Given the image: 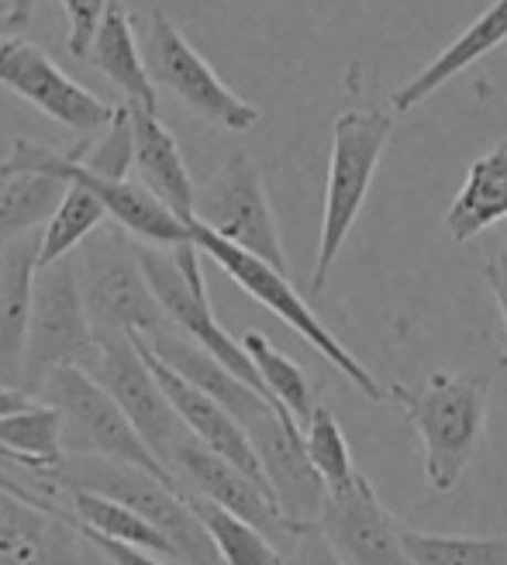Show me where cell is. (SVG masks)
<instances>
[{"label":"cell","instance_id":"1","mask_svg":"<svg viewBox=\"0 0 507 565\" xmlns=\"http://www.w3.org/2000/svg\"><path fill=\"white\" fill-rule=\"evenodd\" d=\"M401 404L421 441V469L435 493H453L487 441L490 380L480 373L435 370L425 380L393 383L387 390Z\"/></svg>","mask_w":507,"mask_h":565},{"label":"cell","instance_id":"2","mask_svg":"<svg viewBox=\"0 0 507 565\" xmlns=\"http://www.w3.org/2000/svg\"><path fill=\"white\" fill-rule=\"evenodd\" d=\"M393 121L398 118L390 110H346L331 125V159L325 183L321 238L311 269V294L325 290L338 256H342L352 224L362 214L366 196H370L373 177L393 135Z\"/></svg>","mask_w":507,"mask_h":565},{"label":"cell","instance_id":"3","mask_svg":"<svg viewBox=\"0 0 507 565\" xmlns=\"http://www.w3.org/2000/svg\"><path fill=\"white\" fill-rule=\"evenodd\" d=\"M49 476L66 490L97 493L115 503H125L142 521H149L162 539L173 545L180 565H224L211 534L190 511V500L183 490L166 487L162 479L122 466L110 459H91V456H66L63 466L49 469Z\"/></svg>","mask_w":507,"mask_h":565},{"label":"cell","instance_id":"4","mask_svg":"<svg viewBox=\"0 0 507 565\" xmlns=\"http://www.w3.org/2000/svg\"><path fill=\"white\" fill-rule=\"evenodd\" d=\"M190 242L197 245V252L201 256H208L224 276H229L239 290H245L252 300H260L273 318L284 321L297 338H304L307 345H311L321 359H328L338 373H342L366 401H387V390L377 383V376L366 370V365L338 342V338L318 321V315L311 310V303H307L297 290H294V282L287 273H279L273 266H266L263 259L256 256H249V252L229 245V242H221L218 235H211L204 224H190Z\"/></svg>","mask_w":507,"mask_h":565},{"label":"cell","instance_id":"5","mask_svg":"<svg viewBox=\"0 0 507 565\" xmlns=\"http://www.w3.org/2000/svg\"><path fill=\"white\" fill-rule=\"evenodd\" d=\"M135 256L142 263V273L162 307V315L169 318V324H173L180 334H187L197 349H204L211 359H218L232 376H239L252 390H260L263 397H270L260 373H256V365H252V359L242 349V338H232L214 318L197 245L187 242V245L162 252L156 245L135 242Z\"/></svg>","mask_w":507,"mask_h":565},{"label":"cell","instance_id":"6","mask_svg":"<svg viewBox=\"0 0 507 565\" xmlns=\"http://www.w3.org/2000/svg\"><path fill=\"white\" fill-rule=\"evenodd\" d=\"M80 290L97 338H156L169 318L149 287L142 263L135 256V238L110 224L76 259Z\"/></svg>","mask_w":507,"mask_h":565},{"label":"cell","instance_id":"7","mask_svg":"<svg viewBox=\"0 0 507 565\" xmlns=\"http://www.w3.org/2000/svg\"><path fill=\"white\" fill-rule=\"evenodd\" d=\"M39 401L52 404L63 414L66 456H91V459H110L122 466H135V469L162 479L166 487L183 490L180 479L152 456V448L142 441V435L131 428V420L115 404V397H110L87 370L66 365V370H60L45 383Z\"/></svg>","mask_w":507,"mask_h":565},{"label":"cell","instance_id":"8","mask_svg":"<svg viewBox=\"0 0 507 565\" xmlns=\"http://www.w3.org/2000/svg\"><path fill=\"white\" fill-rule=\"evenodd\" d=\"M94 355L97 334L87 315V303H83L76 256H70L49 269H39L21 390L39 401V393L55 373L66 370V365L87 370Z\"/></svg>","mask_w":507,"mask_h":565},{"label":"cell","instance_id":"9","mask_svg":"<svg viewBox=\"0 0 507 565\" xmlns=\"http://www.w3.org/2000/svg\"><path fill=\"white\" fill-rule=\"evenodd\" d=\"M0 169H18V173H49V177H60L70 186L91 190L104 204L107 217H115L118 228H125L131 238H142L146 245L177 248V245L190 242L187 224L169 214L142 183L110 180V177L94 173V169L83 166L80 146L52 149V146H42V141H32V138H14L11 152L4 162H0Z\"/></svg>","mask_w":507,"mask_h":565},{"label":"cell","instance_id":"10","mask_svg":"<svg viewBox=\"0 0 507 565\" xmlns=\"http://www.w3.org/2000/svg\"><path fill=\"white\" fill-rule=\"evenodd\" d=\"M146 70L156 87H166L177 100H183L197 118L221 131H252L263 121V110L239 97L224 83L201 52L190 45L166 11L149 14V28L142 35Z\"/></svg>","mask_w":507,"mask_h":565},{"label":"cell","instance_id":"11","mask_svg":"<svg viewBox=\"0 0 507 565\" xmlns=\"http://www.w3.org/2000/svg\"><path fill=\"white\" fill-rule=\"evenodd\" d=\"M197 224H204L211 235L263 259L266 266L287 273V252L270 193L256 162L242 149L224 159L204 190H197Z\"/></svg>","mask_w":507,"mask_h":565},{"label":"cell","instance_id":"12","mask_svg":"<svg viewBox=\"0 0 507 565\" xmlns=\"http://www.w3.org/2000/svg\"><path fill=\"white\" fill-rule=\"evenodd\" d=\"M87 373L115 397V404L131 420V428L142 435L152 456L169 469V459L177 456V448L187 445L193 435L187 431V424L156 383L135 342H128V338H97V355L91 359Z\"/></svg>","mask_w":507,"mask_h":565},{"label":"cell","instance_id":"13","mask_svg":"<svg viewBox=\"0 0 507 565\" xmlns=\"http://www.w3.org/2000/svg\"><path fill=\"white\" fill-rule=\"evenodd\" d=\"M0 87L42 110L49 121L83 138L97 131L104 135L118 115V107H110L97 94H91L42 45L28 39L0 42Z\"/></svg>","mask_w":507,"mask_h":565},{"label":"cell","instance_id":"14","mask_svg":"<svg viewBox=\"0 0 507 565\" xmlns=\"http://www.w3.org/2000/svg\"><path fill=\"white\" fill-rule=\"evenodd\" d=\"M0 565H115L63 507L0 487Z\"/></svg>","mask_w":507,"mask_h":565},{"label":"cell","instance_id":"15","mask_svg":"<svg viewBox=\"0 0 507 565\" xmlns=\"http://www.w3.org/2000/svg\"><path fill=\"white\" fill-rule=\"evenodd\" d=\"M169 469H173V476L180 479L187 493L204 497L224 507L229 514L249 521L256 531H263L279 552H284V545L291 548L297 534L307 531V527L304 531L294 527L284 518V511H279V503L263 487H256L242 469H235L229 459L214 456V451L204 448L197 438L177 448V456L169 459Z\"/></svg>","mask_w":507,"mask_h":565},{"label":"cell","instance_id":"16","mask_svg":"<svg viewBox=\"0 0 507 565\" xmlns=\"http://www.w3.org/2000/svg\"><path fill=\"white\" fill-rule=\"evenodd\" d=\"M401 524L404 521L387 511L366 472L346 493L328 497L318 521L346 565H414L401 542Z\"/></svg>","mask_w":507,"mask_h":565},{"label":"cell","instance_id":"17","mask_svg":"<svg viewBox=\"0 0 507 565\" xmlns=\"http://www.w3.org/2000/svg\"><path fill=\"white\" fill-rule=\"evenodd\" d=\"M135 349L142 352L146 365L152 370L156 383L162 386V393L169 397V404H173V411L180 414V420L187 424V431L201 441L204 448H211L214 456L221 459H229L235 469H242L252 483L263 487L270 497H273V487H270V479L263 472V462L256 456V448H252L249 435L242 431V424L224 411L218 401H211L204 390H197L190 380H183L177 370H169V365L152 352V345L146 342V338H131ZM276 500V497H273Z\"/></svg>","mask_w":507,"mask_h":565},{"label":"cell","instance_id":"18","mask_svg":"<svg viewBox=\"0 0 507 565\" xmlns=\"http://www.w3.org/2000/svg\"><path fill=\"white\" fill-rule=\"evenodd\" d=\"M42 232L0 245V383L21 390L28 324H32Z\"/></svg>","mask_w":507,"mask_h":565},{"label":"cell","instance_id":"19","mask_svg":"<svg viewBox=\"0 0 507 565\" xmlns=\"http://www.w3.org/2000/svg\"><path fill=\"white\" fill-rule=\"evenodd\" d=\"M128 118L135 138V166L142 173V186L190 228L197 221V186L190 180V169L180 156L173 131L162 125L159 115L142 107H128Z\"/></svg>","mask_w":507,"mask_h":565},{"label":"cell","instance_id":"20","mask_svg":"<svg viewBox=\"0 0 507 565\" xmlns=\"http://www.w3.org/2000/svg\"><path fill=\"white\" fill-rule=\"evenodd\" d=\"M504 42H507V0H497V4H490L460 39L448 42L432 63H425L408 83H401V87L390 94V115L398 118L414 110L418 104H425L448 79L466 73L473 63H480L484 55H490Z\"/></svg>","mask_w":507,"mask_h":565},{"label":"cell","instance_id":"21","mask_svg":"<svg viewBox=\"0 0 507 565\" xmlns=\"http://www.w3.org/2000/svg\"><path fill=\"white\" fill-rule=\"evenodd\" d=\"M504 217H507V138H500L490 152L469 162L466 180L456 193V201L448 204L442 224L448 242L466 245Z\"/></svg>","mask_w":507,"mask_h":565},{"label":"cell","instance_id":"22","mask_svg":"<svg viewBox=\"0 0 507 565\" xmlns=\"http://www.w3.org/2000/svg\"><path fill=\"white\" fill-rule=\"evenodd\" d=\"M91 66H97L115 87L125 94L128 107H142L159 115V94L156 83L146 70V55L135 42V28H131V14L125 4L110 0L107 4V18L101 24L97 45L91 52Z\"/></svg>","mask_w":507,"mask_h":565},{"label":"cell","instance_id":"23","mask_svg":"<svg viewBox=\"0 0 507 565\" xmlns=\"http://www.w3.org/2000/svg\"><path fill=\"white\" fill-rule=\"evenodd\" d=\"M66 490V487H63ZM63 507L76 518V524L83 531H94L107 542H118V545H128V548H138V552H149V555H159L166 562L180 565L173 545H169L162 534L142 521L135 511H128L125 503H115L107 497H97V493H80V490H66L63 493Z\"/></svg>","mask_w":507,"mask_h":565},{"label":"cell","instance_id":"24","mask_svg":"<svg viewBox=\"0 0 507 565\" xmlns=\"http://www.w3.org/2000/svg\"><path fill=\"white\" fill-rule=\"evenodd\" d=\"M70 183L49 173H18L0 169V242L42 232L66 201Z\"/></svg>","mask_w":507,"mask_h":565},{"label":"cell","instance_id":"25","mask_svg":"<svg viewBox=\"0 0 507 565\" xmlns=\"http://www.w3.org/2000/svg\"><path fill=\"white\" fill-rule=\"evenodd\" d=\"M242 349L245 355L252 359V365H256V373L266 386V393L273 397L276 407H284L297 424L300 431L311 424V417L318 414V393H315V383L307 380V373L300 370V365L279 352L266 334L260 331H245L242 334Z\"/></svg>","mask_w":507,"mask_h":565},{"label":"cell","instance_id":"26","mask_svg":"<svg viewBox=\"0 0 507 565\" xmlns=\"http://www.w3.org/2000/svg\"><path fill=\"white\" fill-rule=\"evenodd\" d=\"M0 445L28 469H55L66 459L63 414L45 401L0 420Z\"/></svg>","mask_w":507,"mask_h":565},{"label":"cell","instance_id":"27","mask_svg":"<svg viewBox=\"0 0 507 565\" xmlns=\"http://www.w3.org/2000/svg\"><path fill=\"white\" fill-rule=\"evenodd\" d=\"M190 500V511L197 514V521L204 524V531L211 534V542L221 555L224 565H284V552H279L263 531H256L249 521L229 514L224 507L204 500V497H193Z\"/></svg>","mask_w":507,"mask_h":565},{"label":"cell","instance_id":"28","mask_svg":"<svg viewBox=\"0 0 507 565\" xmlns=\"http://www.w3.org/2000/svg\"><path fill=\"white\" fill-rule=\"evenodd\" d=\"M401 542L414 565H507V534H432L401 524Z\"/></svg>","mask_w":507,"mask_h":565},{"label":"cell","instance_id":"29","mask_svg":"<svg viewBox=\"0 0 507 565\" xmlns=\"http://www.w3.org/2000/svg\"><path fill=\"white\" fill-rule=\"evenodd\" d=\"M107 211L91 190L83 186H70L66 201L60 204V211L52 214V221L42 228V256H39V269H49L55 263L70 259L76 245L87 242L101 224H104Z\"/></svg>","mask_w":507,"mask_h":565},{"label":"cell","instance_id":"30","mask_svg":"<svg viewBox=\"0 0 507 565\" xmlns=\"http://www.w3.org/2000/svg\"><path fill=\"white\" fill-rule=\"evenodd\" d=\"M304 448H307V459H311L315 472L321 476V483L331 493H346L349 487L359 483L362 469L352 459V448L346 441L342 424L335 420V414L321 404L318 414L311 417V424L304 428Z\"/></svg>","mask_w":507,"mask_h":565},{"label":"cell","instance_id":"31","mask_svg":"<svg viewBox=\"0 0 507 565\" xmlns=\"http://www.w3.org/2000/svg\"><path fill=\"white\" fill-rule=\"evenodd\" d=\"M63 14H66V49L76 60L91 63V52L97 45L101 24L107 18V4L104 0H63Z\"/></svg>","mask_w":507,"mask_h":565},{"label":"cell","instance_id":"32","mask_svg":"<svg viewBox=\"0 0 507 565\" xmlns=\"http://www.w3.org/2000/svg\"><path fill=\"white\" fill-rule=\"evenodd\" d=\"M287 565H346V562L331 548V542L321 534V527L315 524L294 539V545L287 548Z\"/></svg>","mask_w":507,"mask_h":565},{"label":"cell","instance_id":"33","mask_svg":"<svg viewBox=\"0 0 507 565\" xmlns=\"http://www.w3.org/2000/svg\"><path fill=\"white\" fill-rule=\"evenodd\" d=\"M484 279L497 300V315L504 324V349H500V365L507 370V242L494 252V256L484 263Z\"/></svg>","mask_w":507,"mask_h":565},{"label":"cell","instance_id":"34","mask_svg":"<svg viewBox=\"0 0 507 565\" xmlns=\"http://www.w3.org/2000/svg\"><path fill=\"white\" fill-rule=\"evenodd\" d=\"M39 4H32V0H0V42L8 39H21V32L28 28V21H32Z\"/></svg>","mask_w":507,"mask_h":565},{"label":"cell","instance_id":"35","mask_svg":"<svg viewBox=\"0 0 507 565\" xmlns=\"http://www.w3.org/2000/svg\"><path fill=\"white\" fill-rule=\"evenodd\" d=\"M87 534H91V542L115 565H173V562H166L159 555L138 552V548H128V545H118V542H107V539H101V534H94V531H87Z\"/></svg>","mask_w":507,"mask_h":565},{"label":"cell","instance_id":"36","mask_svg":"<svg viewBox=\"0 0 507 565\" xmlns=\"http://www.w3.org/2000/svg\"><path fill=\"white\" fill-rule=\"evenodd\" d=\"M32 404H35V397H28L24 390H18V386H4V383H0V420L11 417V414H21V411H28Z\"/></svg>","mask_w":507,"mask_h":565},{"label":"cell","instance_id":"37","mask_svg":"<svg viewBox=\"0 0 507 565\" xmlns=\"http://www.w3.org/2000/svg\"><path fill=\"white\" fill-rule=\"evenodd\" d=\"M0 462H14V466H21V462H18V459L11 456V451H8L4 445H0Z\"/></svg>","mask_w":507,"mask_h":565}]
</instances>
